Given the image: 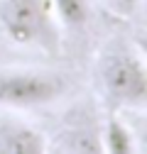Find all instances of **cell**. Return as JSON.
Returning a JSON list of instances; mask_svg holds the SVG:
<instances>
[{"instance_id": "cell-2", "label": "cell", "mask_w": 147, "mask_h": 154, "mask_svg": "<svg viewBox=\"0 0 147 154\" xmlns=\"http://www.w3.org/2000/svg\"><path fill=\"white\" fill-rule=\"evenodd\" d=\"M0 27L17 44L37 47L49 54L59 51V22L49 0H3Z\"/></svg>"}, {"instance_id": "cell-5", "label": "cell", "mask_w": 147, "mask_h": 154, "mask_svg": "<svg viewBox=\"0 0 147 154\" xmlns=\"http://www.w3.org/2000/svg\"><path fill=\"white\" fill-rule=\"evenodd\" d=\"M101 144H103V152H110V154H135L137 152L133 130L113 110H110V118L105 122V130L101 132Z\"/></svg>"}, {"instance_id": "cell-1", "label": "cell", "mask_w": 147, "mask_h": 154, "mask_svg": "<svg viewBox=\"0 0 147 154\" xmlns=\"http://www.w3.org/2000/svg\"><path fill=\"white\" fill-rule=\"evenodd\" d=\"M98 81L110 110H142L147 105L145 59L130 47L108 49L98 66Z\"/></svg>"}, {"instance_id": "cell-3", "label": "cell", "mask_w": 147, "mask_h": 154, "mask_svg": "<svg viewBox=\"0 0 147 154\" xmlns=\"http://www.w3.org/2000/svg\"><path fill=\"white\" fill-rule=\"evenodd\" d=\"M69 81L64 73L42 69L0 71V105L15 110L44 108L64 98Z\"/></svg>"}, {"instance_id": "cell-4", "label": "cell", "mask_w": 147, "mask_h": 154, "mask_svg": "<svg viewBox=\"0 0 147 154\" xmlns=\"http://www.w3.org/2000/svg\"><path fill=\"white\" fill-rule=\"evenodd\" d=\"M47 140L32 125L5 118L0 120V152L3 154H42L47 152Z\"/></svg>"}, {"instance_id": "cell-7", "label": "cell", "mask_w": 147, "mask_h": 154, "mask_svg": "<svg viewBox=\"0 0 147 154\" xmlns=\"http://www.w3.org/2000/svg\"><path fill=\"white\" fill-rule=\"evenodd\" d=\"M105 5H108L110 10H113V12L123 15V17H130V15L137 10L140 0H105Z\"/></svg>"}, {"instance_id": "cell-6", "label": "cell", "mask_w": 147, "mask_h": 154, "mask_svg": "<svg viewBox=\"0 0 147 154\" xmlns=\"http://www.w3.org/2000/svg\"><path fill=\"white\" fill-rule=\"evenodd\" d=\"M57 22L66 29H83L91 22V5L88 0H49Z\"/></svg>"}]
</instances>
